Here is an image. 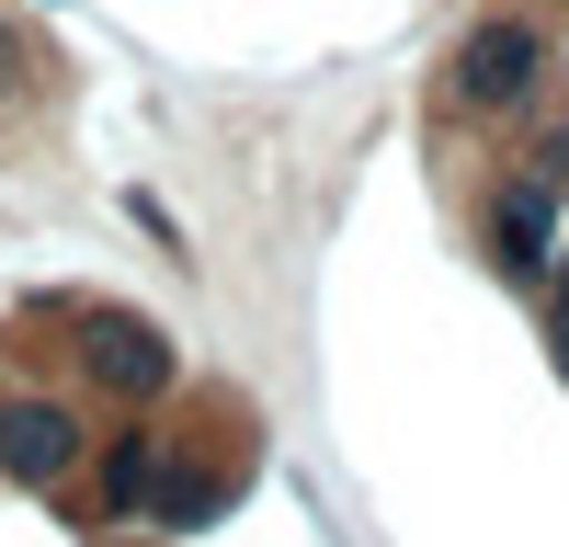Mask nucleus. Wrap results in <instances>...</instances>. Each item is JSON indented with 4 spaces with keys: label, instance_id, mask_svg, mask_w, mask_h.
<instances>
[{
    "label": "nucleus",
    "instance_id": "1",
    "mask_svg": "<svg viewBox=\"0 0 569 547\" xmlns=\"http://www.w3.org/2000/svg\"><path fill=\"white\" fill-rule=\"evenodd\" d=\"M558 91V34L536 12H479L456 46H445V103L479 115V126H512Z\"/></svg>",
    "mask_w": 569,
    "mask_h": 547
},
{
    "label": "nucleus",
    "instance_id": "2",
    "mask_svg": "<svg viewBox=\"0 0 569 547\" xmlns=\"http://www.w3.org/2000/svg\"><path fill=\"white\" fill-rule=\"evenodd\" d=\"M69 365H80V388H103L114 410H160L171 377H182V354L149 308H126V297H91L69 308Z\"/></svg>",
    "mask_w": 569,
    "mask_h": 547
},
{
    "label": "nucleus",
    "instance_id": "3",
    "mask_svg": "<svg viewBox=\"0 0 569 547\" xmlns=\"http://www.w3.org/2000/svg\"><path fill=\"white\" fill-rule=\"evenodd\" d=\"M80 468H91V410L58 388H0V479L58 501V490H80Z\"/></svg>",
    "mask_w": 569,
    "mask_h": 547
},
{
    "label": "nucleus",
    "instance_id": "4",
    "mask_svg": "<svg viewBox=\"0 0 569 547\" xmlns=\"http://www.w3.org/2000/svg\"><path fill=\"white\" fill-rule=\"evenodd\" d=\"M479 228H490V262L536 286V274L558 262V240H569V195H558V182L525 160V171H501L490 195H479Z\"/></svg>",
    "mask_w": 569,
    "mask_h": 547
},
{
    "label": "nucleus",
    "instance_id": "5",
    "mask_svg": "<svg viewBox=\"0 0 569 547\" xmlns=\"http://www.w3.org/2000/svg\"><path fill=\"white\" fill-rule=\"evenodd\" d=\"M160 468H171V434L149 410H126L114 434H91V525H149L160 514Z\"/></svg>",
    "mask_w": 569,
    "mask_h": 547
},
{
    "label": "nucleus",
    "instance_id": "6",
    "mask_svg": "<svg viewBox=\"0 0 569 547\" xmlns=\"http://www.w3.org/2000/svg\"><path fill=\"white\" fill-rule=\"evenodd\" d=\"M536 297H547V365L569 377V240H558V262L536 274Z\"/></svg>",
    "mask_w": 569,
    "mask_h": 547
},
{
    "label": "nucleus",
    "instance_id": "7",
    "mask_svg": "<svg viewBox=\"0 0 569 547\" xmlns=\"http://www.w3.org/2000/svg\"><path fill=\"white\" fill-rule=\"evenodd\" d=\"M536 171H547V182H558V195H569V103H558V115L536 126Z\"/></svg>",
    "mask_w": 569,
    "mask_h": 547
},
{
    "label": "nucleus",
    "instance_id": "8",
    "mask_svg": "<svg viewBox=\"0 0 569 547\" xmlns=\"http://www.w3.org/2000/svg\"><path fill=\"white\" fill-rule=\"evenodd\" d=\"M23 80V46H12V12H0V91Z\"/></svg>",
    "mask_w": 569,
    "mask_h": 547
},
{
    "label": "nucleus",
    "instance_id": "9",
    "mask_svg": "<svg viewBox=\"0 0 569 547\" xmlns=\"http://www.w3.org/2000/svg\"><path fill=\"white\" fill-rule=\"evenodd\" d=\"M558 12H569V0H558Z\"/></svg>",
    "mask_w": 569,
    "mask_h": 547
}]
</instances>
